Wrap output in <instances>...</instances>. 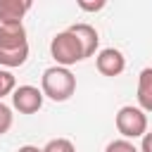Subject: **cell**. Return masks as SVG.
<instances>
[{
  "label": "cell",
  "instance_id": "10",
  "mask_svg": "<svg viewBox=\"0 0 152 152\" xmlns=\"http://www.w3.org/2000/svg\"><path fill=\"white\" fill-rule=\"evenodd\" d=\"M14 90H17V78H14V74L7 71V69H0V102H2L5 95H12Z\"/></svg>",
  "mask_w": 152,
  "mask_h": 152
},
{
  "label": "cell",
  "instance_id": "16",
  "mask_svg": "<svg viewBox=\"0 0 152 152\" xmlns=\"http://www.w3.org/2000/svg\"><path fill=\"white\" fill-rule=\"evenodd\" d=\"M17 152H43V147H36V145H21Z\"/></svg>",
  "mask_w": 152,
  "mask_h": 152
},
{
  "label": "cell",
  "instance_id": "15",
  "mask_svg": "<svg viewBox=\"0 0 152 152\" xmlns=\"http://www.w3.org/2000/svg\"><path fill=\"white\" fill-rule=\"evenodd\" d=\"M140 152H152V131H147L142 135V142H140Z\"/></svg>",
  "mask_w": 152,
  "mask_h": 152
},
{
  "label": "cell",
  "instance_id": "1",
  "mask_svg": "<svg viewBox=\"0 0 152 152\" xmlns=\"http://www.w3.org/2000/svg\"><path fill=\"white\" fill-rule=\"evenodd\" d=\"M28 59V40L24 24H0V66L17 69Z\"/></svg>",
  "mask_w": 152,
  "mask_h": 152
},
{
  "label": "cell",
  "instance_id": "6",
  "mask_svg": "<svg viewBox=\"0 0 152 152\" xmlns=\"http://www.w3.org/2000/svg\"><path fill=\"white\" fill-rule=\"evenodd\" d=\"M95 66L102 76H119L124 69H126V57L121 50L116 48H104L97 52V59H95Z\"/></svg>",
  "mask_w": 152,
  "mask_h": 152
},
{
  "label": "cell",
  "instance_id": "7",
  "mask_svg": "<svg viewBox=\"0 0 152 152\" xmlns=\"http://www.w3.org/2000/svg\"><path fill=\"white\" fill-rule=\"evenodd\" d=\"M69 31L78 38V43H81V48H83V57H93V55H95V50H97V45H100V36H97L95 26H90V24L81 21V24L69 26Z\"/></svg>",
  "mask_w": 152,
  "mask_h": 152
},
{
  "label": "cell",
  "instance_id": "13",
  "mask_svg": "<svg viewBox=\"0 0 152 152\" xmlns=\"http://www.w3.org/2000/svg\"><path fill=\"white\" fill-rule=\"evenodd\" d=\"M12 121H14L12 109H10L5 102H0V135H5V133L12 128Z\"/></svg>",
  "mask_w": 152,
  "mask_h": 152
},
{
  "label": "cell",
  "instance_id": "8",
  "mask_svg": "<svg viewBox=\"0 0 152 152\" xmlns=\"http://www.w3.org/2000/svg\"><path fill=\"white\" fill-rule=\"evenodd\" d=\"M31 7V0H0V24H21Z\"/></svg>",
  "mask_w": 152,
  "mask_h": 152
},
{
  "label": "cell",
  "instance_id": "14",
  "mask_svg": "<svg viewBox=\"0 0 152 152\" xmlns=\"http://www.w3.org/2000/svg\"><path fill=\"white\" fill-rule=\"evenodd\" d=\"M104 5H107L104 0H97V2H86V0H78V7H81V10H86V12H100Z\"/></svg>",
  "mask_w": 152,
  "mask_h": 152
},
{
  "label": "cell",
  "instance_id": "3",
  "mask_svg": "<svg viewBox=\"0 0 152 152\" xmlns=\"http://www.w3.org/2000/svg\"><path fill=\"white\" fill-rule=\"evenodd\" d=\"M50 55H52V59L57 62V66H66V69H69L71 64L86 59L78 38H76L69 28H66V31H59V33L50 40Z\"/></svg>",
  "mask_w": 152,
  "mask_h": 152
},
{
  "label": "cell",
  "instance_id": "11",
  "mask_svg": "<svg viewBox=\"0 0 152 152\" xmlns=\"http://www.w3.org/2000/svg\"><path fill=\"white\" fill-rule=\"evenodd\" d=\"M43 152H76V147L69 138H52V140L45 142Z\"/></svg>",
  "mask_w": 152,
  "mask_h": 152
},
{
  "label": "cell",
  "instance_id": "12",
  "mask_svg": "<svg viewBox=\"0 0 152 152\" xmlns=\"http://www.w3.org/2000/svg\"><path fill=\"white\" fill-rule=\"evenodd\" d=\"M104 152H140L131 140H126V138H119V140H112L109 145H107V150Z\"/></svg>",
  "mask_w": 152,
  "mask_h": 152
},
{
  "label": "cell",
  "instance_id": "2",
  "mask_svg": "<svg viewBox=\"0 0 152 152\" xmlns=\"http://www.w3.org/2000/svg\"><path fill=\"white\" fill-rule=\"evenodd\" d=\"M40 90L55 102H66L76 90V76L66 66H48L40 76Z\"/></svg>",
  "mask_w": 152,
  "mask_h": 152
},
{
  "label": "cell",
  "instance_id": "5",
  "mask_svg": "<svg viewBox=\"0 0 152 152\" xmlns=\"http://www.w3.org/2000/svg\"><path fill=\"white\" fill-rule=\"evenodd\" d=\"M43 90L36 86H19L12 93V104L19 114H36L43 107Z\"/></svg>",
  "mask_w": 152,
  "mask_h": 152
},
{
  "label": "cell",
  "instance_id": "9",
  "mask_svg": "<svg viewBox=\"0 0 152 152\" xmlns=\"http://www.w3.org/2000/svg\"><path fill=\"white\" fill-rule=\"evenodd\" d=\"M138 104L142 112H152V66H145L138 76Z\"/></svg>",
  "mask_w": 152,
  "mask_h": 152
},
{
  "label": "cell",
  "instance_id": "4",
  "mask_svg": "<svg viewBox=\"0 0 152 152\" xmlns=\"http://www.w3.org/2000/svg\"><path fill=\"white\" fill-rule=\"evenodd\" d=\"M116 131L126 138V140H133V138H142L147 133V114L140 109V107H133V104H124L119 112H116Z\"/></svg>",
  "mask_w": 152,
  "mask_h": 152
}]
</instances>
